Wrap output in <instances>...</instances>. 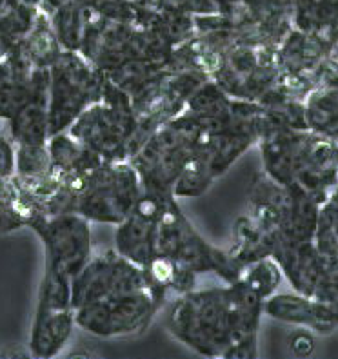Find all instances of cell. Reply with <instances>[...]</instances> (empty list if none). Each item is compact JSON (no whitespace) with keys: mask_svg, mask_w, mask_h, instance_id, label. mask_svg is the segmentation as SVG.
Here are the masks:
<instances>
[{"mask_svg":"<svg viewBox=\"0 0 338 359\" xmlns=\"http://www.w3.org/2000/svg\"><path fill=\"white\" fill-rule=\"evenodd\" d=\"M264 299L242 281L188 290L169 309L167 330L206 358L253 359L259 354Z\"/></svg>","mask_w":338,"mask_h":359,"instance_id":"obj_1","label":"cell"},{"mask_svg":"<svg viewBox=\"0 0 338 359\" xmlns=\"http://www.w3.org/2000/svg\"><path fill=\"white\" fill-rule=\"evenodd\" d=\"M260 114L262 105L259 102L233 98L228 113L216 118L215 128L211 129L195 160L176 182L173 196L182 200L204 194L242 154L259 144Z\"/></svg>","mask_w":338,"mask_h":359,"instance_id":"obj_2","label":"cell"},{"mask_svg":"<svg viewBox=\"0 0 338 359\" xmlns=\"http://www.w3.org/2000/svg\"><path fill=\"white\" fill-rule=\"evenodd\" d=\"M215 123L216 118L184 109L160 126L131 158L145 191L173 196L176 182L195 160Z\"/></svg>","mask_w":338,"mask_h":359,"instance_id":"obj_3","label":"cell"},{"mask_svg":"<svg viewBox=\"0 0 338 359\" xmlns=\"http://www.w3.org/2000/svg\"><path fill=\"white\" fill-rule=\"evenodd\" d=\"M155 256L169 259L178 271L195 276L213 272L226 283L238 281L244 269L231 258L228 250L211 245L198 234L182 212L176 198L169 200L158 224Z\"/></svg>","mask_w":338,"mask_h":359,"instance_id":"obj_4","label":"cell"},{"mask_svg":"<svg viewBox=\"0 0 338 359\" xmlns=\"http://www.w3.org/2000/svg\"><path fill=\"white\" fill-rule=\"evenodd\" d=\"M66 131L104 162L131 160V142L136 131L131 98L105 79L100 100L89 105Z\"/></svg>","mask_w":338,"mask_h":359,"instance_id":"obj_5","label":"cell"},{"mask_svg":"<svg viewBox=\"0 0 338 359\" xmlns=\"http://www.w3.org/2000/svg\"><path fill=\"white\" fill-rule=\"evenodd\" d=\"M144 185L131 160L105 162L91 172L77 191L71 212L91 224L119 225L141 200Z\"/></svg>","mask_w":338,"mask_h":359,"instance_id":"obj_6","label":"cell"},{"mask_svg":"<svg viewBox=\"0 0 338 359\" xmlns=\"http://www.w3.org/2000/svg\"><path fill=\"white\" fill-rule=\"evenodd\" d=\"M105 73L79 51H62L49 67V136L66 131L100 100Z\"/></svg>","mask_w":338,"mask_h":359,"instance_id":"obj_7","label":"cell"},{"mask_svg":"<svg viewBox=\"0 0 338 359\" xmlns=\"http://www.w3.org/2000/svg\"><path fill=\"white\" fill-rule=\"evenodd\" d=\"M164 298L157 289L145 287L86 303L75 309L77 329L102 339L144 332Z\"/></svg>","mask_w":338,"mask_h":359,"instance_id":"obj_8","label":"cell"},{"mask_svg":"<svg viewBox=\"0 0 338 359\" xmlns=\"http://www.w3.org/2000/svg\"><path fill=\"white\" fill-rule=\"evenodd\" d=\"M77 329L75 307L71 302V278L44 267L35 316L30 332V355L51 359L60 355Z\"/></svg>","mask_w":338,"mask_h":359,"instance_id":"obj_9","label":"cell"},{"mask_svg":"<svg viewBox=\"0 0 338 359\" xmlns=\"http://www.w3.org/2000/svg\"><path fill=\"white\" fill-rule=\"evenodd\" d=\"M27 227L44 243V267L73 278L91 259V222L79 212L37 216Z\"/></svg>","mask_w":338,"mask_h":359,"instance_id":"obj_10","label":"cell"},{"mask_svg":"<svg viewBox=\"0 0 338 359\" xmlns=\"http://www.w3.org/2000/svg\"><path fill=\"white\" fill-rule=\"evenodd\" d=\"M145 287H151V283L141 265L129 262L117 250H108L102 255H93L91 259L71 278V302L77 309L113 294Z\"/></svg>","mask_w":338,"mask_h":359,"instance_id":"obj_11","label":"cell"},{"mask_svg":"<svg viewBox=\"0 0 338 359\" xmlns=\"http://www.w3.org/2000/svg\"><path fill=\"white\" fill-rule=\"evenodd\" d=\"M171 198L175 196L144 189L128 218L115 225V250L144 269L155 258L158 224Z\"/></svg>","mask_w":338,"mask_h":359,"instance_id":"obj_12","label":"cell"},{"mask_svg":"<svg viewBox=\"0 0 338 359\" xmlns=\"http://www.w3.org/2000/svg\"><path fill=\"white\" fill-rule=\"evenodd\" d=\"M337 175L338 142L309 131L297 160L294 184L324 202L331 189L337 185Z\"/></svg>","mask_w":338,"mask_h":359,"instance_id":"obj_13","label":"cell"},{"mask_svg":"<svg viewBox=\"0 0 338 359\" xmlns=\"http://www.w3.org/2000/svg\"><path fill=\"white\" fill-rule=\"evenodd\" d=\"M264 314L318 334H330L338 327V302H324L299 292H275L264 302Z\"/></svg>","mask_w":338,"mask_h":359,"instance_id":"obj_14","label":"cell"},{"mask_svg":"<svg viewBox=\"0 0 338 359\" xmlns=\"http://www.w3.org/2000/svg\"><path fill=\"white\" fill-rule=\"evenodd\" d=\"M8 135L15 145L48 144L49 140V69L33 71L27 100L8 120Z\"/></svg>","mask_w":338,"mask_h":359,"instance_id":"obj_15","label":"cell"},{"mask_svg":"<svg viewBox=\"0 0 338 359\" xmlns=\"http://www.w3.org/2000/svg\"><path fill=\"white\" fill-rule=\"evenodd\" d=\"M309 129H271L259 140L264 175L280 185L294 184V169Z\"/></svg>","mask_w":338,"mask_h":359,"instance_id":"obj_16","label":"cell"},{"mask_svg":"<svg viewBox=\"0 0 338 359\" xmlns=\"http://www.w3.org/2000/svg\"><path fill=\"white\" fill-rule=\"evenodd\" d=\"M48 149L51 154L53 171L62 180L80 189L84 180L88 178L95 169L105 163L97 153L88 149L82 142H79L67 131L49 136Z\"/></svg>","mask_w":338,"mask_h":359,"instance_id":"obj_17","label":"cell"},{"mask_svg":"<svg viewBox=\"0 0 338 359\" xmlns=\"http://www.w3.org/2000/svg\"><path fill=\"white\" fill-rule=\"evenodd\" d=\"M333 49V46L291 27L277 46L278 69L291 75L313 79L316 69L330 57Z\"/></svg>","mask_w":338,"mask_h":359,"instance_id":"obj_18","label":"cell"},{"mask_svg":"<svg viewBox=\"0 0 338 359\" xmlns=\"http://www.w3.org/2000/svg\"><path fill=\"white\" fill-rule=\"evenodd\" d=\"M291 24L294 29L334 48L338 44V0H293Z\"/></svg>","mask_w":338,"mask_h":359,"instance_id":"obj_19","label":"cell"},{"mask_svg":"<svg viewBox=\"0 0 338 359\" xmlns=\"http://www.w3.org/2000/svg\"><path fill=\"white\" fill-rule=\"evenodd\" d=\"M33 67L18 53L0 58V120L8 122L27 100L33 82Z\"/></svg>","mask_w":338,"mask_h":359,"instance_id":"obj_20","label":"cell"},{"mask_svg":"<svg viewBox=\"0 0 338 359\" xmlns=\"http://www.w3.org/2000/svg\"><path fill=\"white\" fill-rule=\"evenodd\" d=\"M309 131L338 142V83H315L304 97Z\"/></svg>","mask_w":338,"mask_h":359,"instance_id":"obj_21","label":"cell"},{"mask_svg":"<svg viewBox=\"0 0 338 359\" xmlns=\"http://www.w3.org/2000/svg\"><path fill=\"white\" fill-rule=\"evenodd\" d=\"M42 0H0V48L4 55L17 48L35 27Z\"/></svg>","mask_w":338,"mask_h":359,"instance_id":"obj_22","label":"cell"},{"mask_svg":"<svg viewBox=\"0 0 338 359\" xmlns=\"http://www.w3.org/2000/svg\"><path fill=\"white\" fill-rule=\"evenodd\" d=\"M11 51L18 53L33 69H49L51 64L58 58L64 49L58 44V39L53 31L51 20L46 11H42L37 20L35 27L30 31V35ZM8 51V53H11Z\"/></svg>","mask_w":338,"mask_h":359,"instance_id":"obj_23","label":"cell"},{"mask_svg":"<svg viewBox=\"0 0 338 359\" xmlns=\"http://www.w3.org/2000/svg\"><path fill=\"white\" fill-rule=\"evenodd\" d=\"M89 9L80 0H67L49 13L53 31L58 39V44L64 51H80L86 27H88Z\"/></svg>","mask_w":338,"mask_h":359,"instance_id":"obj_24","label":"cell"},{"mask_svg":"<svg viewBox=\"0 0 338 359\" xmlns=\"http://www.w3.org/2000/svg\"><path fill=\"white\" fill-rule=\"evenodd\" d=\"M282 278H284V272H282L280 265L275 262V258L266 256V258H260L256 262L244 265L238 281H242L249 289L255 290L260 298L266 302L269 296L277 292L282 283Z\"/></svg>","mask_w":338,"mask_h":359,"instance_id":"obj_25","label":"cell"},{"mask_svg":"<svg viewBox=\"0 0 338 359\" xmlns=\"http://www.w3.org/2000/svg\"><path fill=\"white\" fill-rule=\"evenodd\" d=\"M53 163L48 144L15 145V176L30 182L51 175Z\"/></svg>","mask_w":338,"mask_h":359,"instance_id":"obj_26","label":"cell"},{"mask_svg":"<svg viewBox=\"0 0 338 359\" xmlns=\"http://www.w3.org/2000/svg\"><path fill=\"white\" fill-rule=\"evenodd\" d=\"M13 178L0 180V234L27 227L31 218L26 207L20 202Z\"/></svg>","mask_w":338,"mask_h":359,"instance_id":"obj_27","label":"cell"},{"mask_svg":"<svg viewBox=\"0 0 338 359\" xmlns=\"http://www.w3.org/2000/svg\"><path fill=\"white\" fill-rule=\"evenodd\" d=\"M15 176V144L8 133L0 131V180Z\"/></svg>","mask_w":338,"mask_h":359,"instance_id":"obj_28","label":"cell"},{"mask_svg":"<svg viewBox=\"0 0 338 359\" xmlns=\"http://www.w3.org/2000/svg\"><path fill=\"white\" fill-rule=\"evenodd\" d=\"M290 345H291V351H293L294 355H309L315 348V341H313V336L308 332V329H304L300 327L293 336L290 337Z\"/></svg>","mask_w":338,"mask_h":359,"instance_id":"obj_29","label":"cell"},{"mask_svg":"<svg viewBox=\"0 0 338 359\" xmlns=\"http://www.w3.org/2000/svg\"><path fill=\"white\" fill-rule=\"evenodd\" d=\"M327 200L333 203L334 209H337V212H338V184L330 191V194H327Z\"/></svg>","mask_w":338,"mask_h":359,"instance_id":"obj_30","label":"cell"},{"mask_svg":"<svg viewBox=\"0 0 338 359\" xmlns=\"http://www.w3.org/2000/svg\"><path fill=\"white\" fill-rule=\"evenodd\" d=\"M0 58H4V49L0 48Z\"/></svg>","mask_w":338,"mask_h":359,"instance_id":"obj_31","label":"cell"},{"mask_svg":"<svg viewBox=\"0 0 338 359\" xmlns=\"http://www.w3.org/2000/svg\"><path fill=\"white\" fill-rule=\"evenodd\" d=\"M2 123H4V122H2V120H0V131H2Z\"/></svg>","mask_w":338,"mask_h":359,"instance_id":"obj_32","label":"cell"},{"mask_svg":"<svg viewBox=\"0 0 338 359\" xmlns=\"http://www.w3.org/2000/svg\"><path fill=\"white\" fill-rule=\"evenodd\" d=\"M337 184H338V175H337Z\"/></svg>","mask_w":338,"mask_h":359,"instance_id":"obj_33","label":"cell"}]
</instances>
